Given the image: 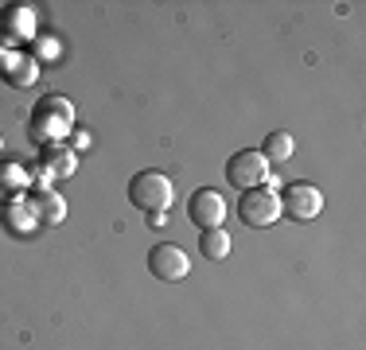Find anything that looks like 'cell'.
I'll return each mask as SVG.
<instances>
[{"instance_id":"2","label":"cell","mask_w":366,"mask_h":350,"mask_svg":"<svg viewBox=\"0 0 366 350\" xmlns=\"http://www.w3.org/2000/svg\"><path fill=\"white\" fill-rule=\"evenodd\" d=\"M172 199H176V187H172V179L164 171L148 168V171H137L133 179H129V203L137 210H144V214H156V210H168Z\"/></svg>"},{"instance_id":"4","label":"cell","mask_w":366,"mask_h":350,"mask_svg":"<svg viewBox=\"0 0 366 350\" xmlns=\"http://www.w3.org/2000/svg\"><path fill=\"white\" fill-rule=\"evenodd\" d=\"M226 179H230V187H238V191H254V187H261V183H269L265 156H261L257 148H242V152H234L230 164H226Z\"/></svg>"},{"instance_id":"16","label":"cell","mask_w":366,"mask_h":350,"mask_svg":"<svg viewBox=\"0 0 366 350\" xmlns=\"http://www.w3.org/2000/svg\"><path fill=\"white\" fill-rule=\"evenodd\" d=\"M31 47H36V63H39V59H55L59 55V39H55V35H36Z\"/></svg>"},{"instance_id":"17","label":"cell","mask_w":366,"mask_h":350,"mask_svg":"<svg viewBox=\"0 0 366 350\" xmlns=\"http://www.w3.org/2000/svg\"><path fill=\"white\" fill-rule=\"evenodd\" d=\"M16 55H20V51H12V47H0V78H8V70H12Z\"/></svg>"},{"instance_id":"14","label":"cell","mask_w":366,"mask_h":350,"mask_svg":"<svg viewBox=\"0 0 366 350\" xmlns=\"http://www.w3.org/2000/svg\"><path fill=\"white\" fill-rule=\"evenodd\" d=\"M39 82V63H36V55H16V63L12 70H8V86H16V90H31V86Z\"/></svg>"},{"instance_id":"1","label":"cell","mask_w":366,"mask_h":350,"mask_svg":"<svg viewBox=\"0 0 366 350\" xmlns=\"http://www.w3.org/2000/svg\"><path fill=\"white\" fill-rule=\"evenodd\" d=\"M71 133H74V101L63 98V94L39 98L31 117H28V136L39 148H51V144H66Z\"/></svg>"},{"instance_id":"7","label":"cell","mask_w":366,"mask_h":350,"mask_svg":"<svg viewBox=\"0 0 366 350\" xmlns=\"http://www.w3.org/2000/svg\"><path fill=\"white\" fill-rule=\"evenodd\" d=\"M36 39V8L31 4H8L0 8V43L4 47H20V43Z\"/></svg>"},{"instance_id":"9","label":"cell","mask_w":366,"mask_h":350,"mask_svg":"<svg viewBox=\"0 0 366 350\" xmlns=\"http://www.w3.org/2000/svg\"><path fill=\"white\" fill-rule=\"evenodd\" d=\"M78 171V152H71L66 144H51L39 148V179L47 187V179H71Z\"/></svg>"},{"instance_id":"15","label":"cell","mask_w":366,"mask_h":350,"mask_svg":"<svg viewBox=\"0 0 366 350\" xmlns=\"http://www.w3.org/2000/svg\"><path fill=\"white\" fill-rule=\"evenodd\" d=\"M230 249H234V241L226 230H203V238H199V253H203L207 261H226Z\"/></svg>"},{"instance_id":"10","label":"cell","mask_w":366,"mask_h":350,"mask_svg":"<svg viewBox=\"0 0 366 350\" xmlns=\"http://www.w3.org/2000/svg\"><path fill=\"white\" fill-rule=\"evenodd\" d=\"M24 203L31 206V214L39 218V226H63L66 203H63V195H55L51 187H28V199H24Z\"/></svg>"},{"instance_id":"20","label":"cell","mask_w":366,"mask_h":350,"mask_svg":"<svg viewBox=\"0 0 366 350\" xmlns=\"http://www.w3.org/2000/svg\"><path fill=\"white\" fill-rule=\"evenodd\" d=\"M0 148H4V136H0Z\"/></svg>"},{"instance_id":"5","label":"cell","mask_w":366,"mask_h":350,"mask_svg":"<svg viewBox=\"0 0 366 350\" xmlns=\"http://www.w3.org/2000/svg\"><path fill=\"white\" fill-rule=\"evenodd\" d=\"M320 210H324V191L316 183H289L281 191V214H289L292 222H312L320 218Z\"/></svg>"},{"instance_id":"12","label":"cell","mask_w":366,"mask_h":350,"mask_svg":"<svg viewBox=\"0 0 366 350\" xmlns=\"http://www.w3.org/2000/svg\"><path fill=\"white\" fill-rule=\"evenodd\" d=\"M28 187H31V175L24 171V164H12V160L0 164V195L8 203H16V195H24Z\"/></svg>"},{"instance_id":"3","label":"cell","mask_w":366,"mask_h":350,"mask_svg":"<svg viewBox=\"0 0 366 350\" xmlns=\"http://www.w3.org/2000/svg\"><path fill=\"white\" fill-rule=\"evenodd\" d=\"M238 214H242L246 226H257V230L273 226L277 218H281V191L269 187V183H261V187H254V191H242Z\"/></svg>"},{"instance_id":"18","label":"cell","mask_w":366,"mask_h":350,"mask_svg":"<svg viewBox=\"0 0 366 350\" xmlns=\"http://www.w3.org/2000/svg\"><path fill=\"white\" fill-rule=\"evenodd\" d=\"M86 144H90V133H86V129H74V133H71V144H66V148H71V152H78V148H86Z\"/></svg>"},{"instance_id":"19","label":"cell","mask_w":366,"mask_h":350,"mask_svg":"<svg viewBox=\"0 0 366 350\" xmlns=\"http://www.w3.org/2000/svg\"><path fill=\"white\" fill-rule=\"evenodd\" d=\"M148 226H152V230H164V226H168V210H156V214H148Z\"/></svg>"},{"instance_id":"11","label":"cell","mask_w":366,"mask_h":350,"mask_svg":"<svg viewBox=\"0 0 366 350\" xmlns=\"http://www.w3.org/2000/svg\"><path fill=\"white\" fill-rule=\"evenodd\" d=\"M0 222H4L12 234H20V238H24V234H31V230L39 226V218L31 214V206L24 203V199H16V203H4V206H0Z\"/></svg>"},{"instance_id":"6","label":"cell","mask_w":366,"mask_h":350,"mask_svg":"<svg viewBox=\"0 0 366 350\" xmlns=\"http://www.w3.org/2000/svg\"><path fill=\"white\" fill-rule=\"evenodd\" d=\"M148 273H152L156 280H164V284H179V280H187V273H191L187 249H179V245H172V241L156 245V249L148 253Z\"/></svg>"},{"instance_id":"13","label":"cell","mask_w":366,"mask_h":350,"mask_svg":"<svg viewBox=\"0 0 366 350\" xmlns=\"http://www.w3.org/2000/svg\"><path fill=\"white\" fill-rule=\"evenodd\" d=\"M257 152L265 156L269 168H273V164H289V160H292V152H296V140H292V133L277 129V133H269V136H265V144H261Z\"/></svg>"},{"instance_id":"8","label":"cell","mask_w":366,"mask_h":350,"mask_svg":"<svg viewBox=\"0 0 366 350\" xmlns=\"http://www.w3.org/2000/svg\"><path fill=\"white\" fill-rule=\"evenodd\" d=\"M187 218L199 226V230H222V222H226V199L214 187H199L195 195L187 199Z\"/></svg>"}]
</instances>
